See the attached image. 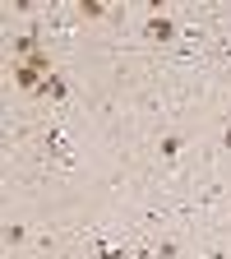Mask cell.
Returning <instances> with one entry per match:
<instances>
[{
  "mask_svg": "<svg viewBox=\"0 0 231 259\" xmlns=\"http://www.w3.org/2000/svg\"><path fill=\"white\" fill-rule=\"evenodd\" d=\"M185 148H190L185 130H162V135H157V162H162V167H176V162L185 157Z\"/></svg>",
  "mask_w": 231,
  "mask_h": 259,
  "instance_id": "obj_1",
  "label": "cell"
},
{
  "mask_svg": "<svg viewBox=\"0 0 231 259\" xmlns=\"http://www.w3.org/2000/svg\"><path fill=\"white\" fill-rule=\"evenodd\" d=\"M144 32H148V42H157V47H171L176 37H180V23L171 19V14H148V23H144Z\"/></svg>",
  "mask_w": 231,
  "mask_h": 259,
  "instance_id": "obj_2",
  "label": "cell"
},
{
  "mask_svg": "<svg viewBox=\"0 0 231 259\" xmlns=\"http://www.w3.org/2000/svg\"><path fill=\"white\" fill-rule=\"evenodd\" d=\"M79 19H88V23H102L107 14H111V5H107V0H79Z\"/></svg>",
  "mask_w": 231,
  "mask_h": 259,
  "instance_id": "obj_3",
  "label": "cell"
},
{
  "mask_svg": "<svg viewBox=\"0 0 231 259\" xmlns=\"http://www.w3.org/2000/svg\"><path fill=\"white\" fill-rule=\"evenodd\" d=\"M28 236H32V232H28V222H14V218L5 222V250H19V245H28Z\"/></svg>",
  "mask_w": 231,
  "mask_h": 259,
  "instance_id": "obj_4",
  "label": "cell"
},
{
  "mask_svg": "<svg viewBox=\"0 0 231 259\" xmlns=\"http://www.w3.org/2000/svg\"><path fill=\"white\" fill-rule=\"evenodd\" d=\"M153 259H180V236H162L153 245Z\"/></svg>",
  "mask_w": 231,
  "mask_h": 259,
  "instance_id": "obj_5",
  "label": "cell"
},
{
  "mask_svg": "<svg viewBox=\"0 0 231 259\" xmlns=\"http://www.w3.org/2000/svg\"><path fill=\"white\" fill-rule=\"evenodd\" d=\"M199 259H231V245H217V241L208 245V241H204V245H199Z\"/></svg>",
  "mask_w": 231,
  "mask_h": 259,
  "instance_id": "obj_6",
  "label": "cell"
},
{
  "mask_svg": "<svg viewBox=\"0 0 231 259\" xmlns=\"http://www.w3.org/2000/svg\"><path fill=\"white\" fill-rule=\"evenodd\" d=\"M217 153H231V116H222V130H217Z\"/></svg>",
  "mask_w": 231,
  "mask_h": 259,
  "instance_id": "obj_7",
  "label": "cell"
},
{
  "mask_svg": "<svg viewBox=\"0 0 231 259\" xmlns=\"http://www.w3.org/2000/svg\"><path fill=\"white\" fill-rule=\"evenodd\" d=\"M217 56H222V60H231V37H217Z\"/></svg>",
  "mask_w": 231,
  "mask_h": 259,
  "instance_id": "obj_8",
  "label": "cell"
},
{
  "mask_svg": "<svg viewBox=\"0 0 231 259\" xmlns=\"http://www.w3.org/2000/svg\"><path fill=\"white\" fill-rule=\"evenodd\" d=\"M226 222H231V199H226Z\"/></svg>",
  "mask_w": 231,
  "mask_h": 259,
  "instance_id": "obj_9",
  "label": "cell"
}]
</instances>
